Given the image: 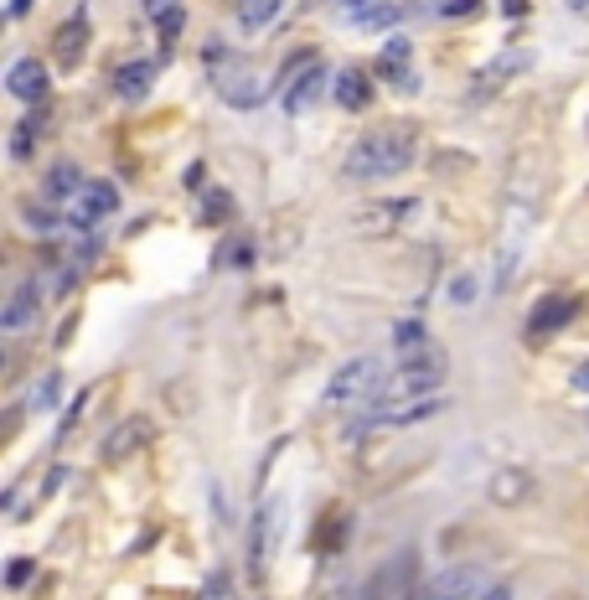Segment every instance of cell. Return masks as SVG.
<instances>
[{
    "label": "cell",
    "mask_w": 589,
    "mask_h": 600,
    "mask_svg": "<svg viewBox=\"0 0 589 600\" xmlns=\"http://www.w3.org/2000/svg\"><path fill=\"white\" fill-rule=\"evenodd\" d=\"M414 554H398L367 580V600H414Z\"/></svg>",
    "instance_id": "cell-7"
},
{
    "label": "cell",
    "mask_w": 589,
    "mask_h": 600,
    "mask_svg": "<svg viewBox=\"0 0 589 600\" xmlns=\"http://www.w3.org/2000/svg\"><path fill=\"white\" fill-rule=\"evenodd\" d=\"M279 6H285V0H238V21L248 32H259V26H269L279 16Z\"/></svg>",
    "instance_id": "cell-19"
},
{
    "label": "cell",
    "mask_w": 589,
    "mask_h": 600,
    "mask_svg": "<svg viewBox=\"0 0 589 600\" xmlns=\"http://www.w3.org/2000/svg\"><path fill=\"white\" fill-rule=\"evenodd\" d=\"M57 394H62V378H57V373L37 378V388H31V409H52V404H57Z\"/></svg>",
    "instance_id": "cell-24"
},
{
    "label": "cell",
    "mask_w": 589,
    "mask_h": 600,
    "mask_svg": "<svg viewBox=\"0 0 589 600\" xmlns=\"http://www.w3.org/2000/svg\"><path fill=\"white\" fill-rule=\"evenodd\" d=\"M88 47V16H68L57 26V37H52V57H57V68H78V57Z\"/></svg>",
    "instance_id": "cell-11"
},
{
    "label": "cell",
    "mask_w": 589,
    "mask_h": 600,
    "mask_svg": "<svg viewBox=\"0 0 589 600\" xmlns=\"http://www.w3.org/2000/svg\"><path fill=\"white\" fill-rule=\"evenodd\" d=\"M414 130L409 125H383V130H367L357 145H352V156H347V176L352 182H378V176H393L414 161Z\"/></svg>",
    "instance_id": "cell-1"
},
{
    "label": "cell",
    "mask_w": 589,
    "mask_h": 600,
    "mask_svg": "<svg viewBox=\"0 0 589 600\" xmlns=\"http://www.w3.org/2000/svg\"><path fill=\"white\" fill-rule=\"evenodd\" d=\"M336 104L352 109V114L367 109V104H372V78H367L362 68H341V73H336Z\"/></svg>",
    "instance_id": "cell-14"
},
{
    "label": "cell",
    "mask_w": 589,
    "mask_h": 600,
    "mask_svg": "<svg viewBox=\"0 0 589 600\" xmlns=\"http://www.w3.org/2000/svg\"><path fill=\"white\" fill-rule=\"evenodd\" d=\"M476 6H481V0H450V11H445V16H471Z\"/></svg>",
    "instance_id": "cell-30"
},
{
    "label": "cell",
    "mask_w": 589,
    "mask_h": 600,
    "mask_svg": "<svg viewBox=\"0 0 589 600\" xmlns=\"http://www.w3.org/2000/svg\"><path fill=\"white\" fill-rule=\"evenodd\" d=\"M31 140H37V119H21V125H16V140H11V150H16V156H26V150H31Z\"/></svg>",
    "instance_id": "cell-26"
},
{
    "label": "cell",
    "mask_w": 589,
    "mask_h": 600,
    "mask_svg": "<svg viewBox=\"0 0 589 600\" xmlns=\"http://www.w3.org/2000/svg\"><path fill=\"white\" fill-rule=\"evenodd\" d=\"M347 6H367V0H347Z\"/></svg>",
    "instance_id": "cell-37"
},
{
    "label": "cell",
    "mask_w": 589,
    "mask_h": 600,
    "mask_svg": "<svg viewBox=\"0 0 589 600\" xmlns=\"http://www.w3.org/2000/svg\"><path fill=\"white\" fill-rule=\"evenodd\" d=\"M78 187H83V176H78L73 166H52V176H47V192H52V197H62V202H68Z\"/></svg>",
    "instance_id": "cell-23"
},
{
    "label": "cell",
    "mask_w": 589,
    "mask_h": 600,
    "mask_svg": "<svg viewBox=\"0 0 589 600\" xmlns=\"http://www.w3.org/2000/svg\"><path fill=\"white\" fill-rule=\"evenodd\" d=\"M202 218H207V223H228V218H233V197H228V192H207Z\"/></svg>",
    "instance_id": "cell-25"
},
{
    "label": "cell",
    "mask_w": 589,
    "mask_h": 600,
    "mask_svg": "<svg viewBox=\"0 0 589 600\" xmlns=\"http://www.w3.org/2000/svg\"><path fill=\"white\" fill-rule=\"evenodd\" d=\"M481 600H512V590H507V585H491V590H486Z\"/></svg>",
    "instance_id": "cell-34"
},
{
    "label": "cell",
    "mask_w": 589,
    "mask_h": 600,
    "mask_svg": "<svg viewBox=\"0 0 589 600\" xmlns=\"http://www.w3.org/2000/svg\"><path fill=\"white\" fill-rule=\"evenodd\" d=\"M393 347H398V357H409V363H414V357H424V352H429L424 321H419V316H414V321H398V326H393Z\"/></svg>",
    "instance_id": "cell-17"
},
{
    "label": "cell",
    "mask_w": 589,
    "mask_h": 600,
    "mask_svg": "<svg viewBox=\"0 0 589 600\" xmlns=\"http://www.w3.org/2000/svg\"><path fill=\"white\" fill-rule=\"evenodd\" d=\"M579 316V300L574 295H548V300H538V311L527 316V337H548V332H558V326H569Z\"/></svg>",
    "instance_id": "cell-9"
},
{
    "label": "cell",
    "mask_w": 589,
    "mask_h": 600,
    "mask_svg": "<svg viewBox=\"0 0 589 600\" xmlns=\"http://www.w3.org/2000/svg\"><path fill=\"white\" fill-rule=\"evenodd\" d=\"M217 264H223V269H243V264H254V238H248V233L223 238V244H217Z\"/></svg>",
    "instance_id": "cell-18"
},
{
    "label": "cell",
    "mask_w": 589,
    "mask_h": 600,
    "mask_svg": "<svg viewBox=\"0 0 589 600\" xmlns=\"http://www.w3.org/2000/svg\"><path fill=\"white\" fill-rule=\"evenodd\" d=\"M31 569H37V564H31V559H16V564L6 569V585H11V590H21V585L31 580Z\"/></svg>",
    "instance_id": "cell-27"
},
{
    "label": "cell",
    "mask_w": 589,
    "mask_h": 600,
    "mask_svg": "<svg viewBox=\"0 0 589 600\" xmlns=\"http://www.w3.org/2000/svg\"><path fill=\"white\" fill-rule=\"evenodd\" d=\"M486 590H491V585H486L481 569L460 564V569H445L440 580H429L424 590H414V600H476V595H486Z\"/></svg>",
    "instance_id": "cell-6"
},
{
    "label": "cell",
    "mask_w": 589,
    "mask_h": 600,
    "mask_svg": "<svg viewBox=\"0 0 589 600\" xmlns=\"http://www.w3.org/2000/svg\"><path fill=\"white\" fill-rule=\"evenodd\" d=\"M26 11H31V0H11V11H6V16H11V21H21Z\"/></svg>",
    "instance_id": "cell-33"
},
{
    "label": "cell",
    "mask_w": 589,
    "mask_h": 600,
    "mask_svg": "<svg viewBox=\"0 0 589 600\" xmlns=\"http://www.w3.org/2000/svg\"><path fill=\"white\" fill-rule=\"evenodd\" d=\"M471 295H476V280H471V275L450 280V300H460V306H471Z\"/></svg>",
    "instance_id": "cell-28"
},
{
    "label": "cell",
    "mask_w": 589,
    "mask_h": 600,
    "mask_svg": "<svg viewBox=\"0 0 589 600\" xmlns=\"http://www.w3.org/2000/svg\"><path fill=\"white\" fill-rule=\"evenodd\" d=\"M321 600H352V590L347 585H331V590H321Z\"/></svg>",
    "instance_id": "cell-32"
},
{
    "label": "cell",
    "mask_w": 589,
    "mask_h": 600,
    "mask_svg": "<svg viewBox=\"0 0 589 600\" xmlns=\"http://www.w3.org/2000/svg\"><path fill=\"white\" fill-rule=\"evenodd\" d=\"M378 73H383L393 88H403V94H414V88H419V73H414V47H409V42H388V47H383Z\"/></svg>",
    "instance_id": "cell-13"
},
{
    "label": "cell",
    "mask_w": 589,
    "mask_h": 600,
    "mask_svg": "<svg viewBox=\"0 0 589 600\" xmlns=\"http://www.w3.org/2000/svg\"><path fill=\"white\" fill-rule=\"evenodd\" d=\"M527 11V0H507V16H522Z\"/></svg>",
    "instance_id": "cell-35"
},
{
    "label": "cell",
    "mask_w": 589,
    "mask_h": 600,
    "mask_svg": "<svg viewBox=\"0 0 589 600\" xmlns=\"http://www.w3.org/2000/svg\"><path fill=\"white\" fill-rule=\"evenodd\" d=\"M321 94H326V68L316 57H300V63L285 68V78H279V104H285V114H305L310 104H321Z\"/></svg>",
    "instance_id": "cell-4"
},
{
    "label": "cell",
    "mask_w": 589,
    "mask_h": 600,
    "mask_svg": "<svg viewBox=\"0 0 589 600\" xmlns=\"http://www.w3.org/2000/svg\"><path fill=\"white\" fill-rule=\"evenodd\" d=\"M491 497L502 502V507H522L527 497H533V476H527V471H517V466L496 471V476H491Z\"/></svg>",
    "instance_id": "cell-15"
},
{
    "label": "cell",
    "mask_w": 589,
    "mask_h": 600,
    "mask_svg": "<svg viewBox=\"0 0 589 600\" xmlns=\"http://www.w3.org/2000/svg\"><path fill=\"white\" fill-rule=\"evenodd\" d=\"M367 394H383V363L378 357H352L326 383V404H357Z\"/></svg>",
    "instance_id": "cell-3"
},
{
    "label": "cell",
    "mask_w": 589,
    "mask_h": 600,
    "mask_svg": "<svg viewBox=\"0 0 589 600\" xmlns=\"http://www.w3.org/2000/svg\"><path fill=\"white\" fill-rule=\"evenodd\" d=\"M37 306H42V300H37V280H21L16 290H11V300H6V311H0V332H26V326H31V316H37Z\"/></svg>",
    "instance_id": "cell-12"
},
{
    "label": "cell",
    "mask_w": 589,
    "mask_h": 600,
    "mask_svg": "<svg viewBox=\"0 0 589 600\" xmlns=\"http://www.w3.org/2000/svg\"><path fill=\"white\" fill-rule=\"evenodd\" d=\"M114 207H119V192L109 182H83L68 202H62V218H68L73 228H93V223H104Z\"/></svg>",
    "instance_id": "cell-5"
},
{
    "label": "cell",
    "mask_w": 589,
    "mask_h": 600,
    "mask_svg": "<svg viewBox=\"0 0 589 600\" xmlns=\"http://www.w3.org/2000/svg\"><path fill=\"white\" fill-rule=\"evenodd\" d=\"M145 11H150L155 21H166V16L176 11V0H145Z\"/></svg>",
    "instance_id": "cell-29"
},
{
    "label": "cell",
    "mask_w": 589,
    "mask_h": 600,
    "mask_svg": "<svg viewBox=\"0 0 589 600\" xmlns=\"http://www.w3.org/2000/svg\"><path fill=\"white\" fill-rule=\"evenodd\" d=\"M574 388H579V394H589V357H584V363L574 368Z\"/></svg>",
    "instance_id": "cell-31"
},
{
    "label": "cell",
    "mask_w": 589,
    "mask_h": 600,
    "mask_svg": "<svg viewBox=\"0 0 589 600\" xmlns=\"http://www.w3.org/2000/svg\"><path fill=\"white\" fill-rule=\"evenodd\" d=\"M517 68H527V52H512L507 63H491V68H486V73L476 78V99H486V88H491V83H507V78H512Z\"/></svg>",
    "instance_id": "cell-22"
},
{
    "label": "cell",
    "mask_w": 589,
    "mask_h": 600,
    "mask_svg": "<svg viewBox=\"0 0 589 600\" xmlns=\"http://www.w3.org/2000/svg\"><path fill=\"white\" fill-rule=\"evenodd\" d=\"M274 523H279V502H259L254 523H248V569H254V580H264V569H269V554H274Z\"/></svg>",
    "instance_id": "cell-8"
},
{
    "label": "cell",
    "mask_w": 589,
    "mask_h": 600,
    "mask_svg": "<svg viewBox=\"0 0 589 600\" xmlns=\"http://www.w3.org/2000/svg\"><path fill=\"white\" fill-rule=\"evenodd\" d=\"M150 83H155V63H124L114 73V94L119 99H140V94H150Z\"/></svg>",
    "instance_id": "cell-16"
},
{
    "label": "cell",
    "mask_w": 589,
    "mask_h": 600,
    "mask_svg": "<svg viewBox=\"0 0 589 600\" xmlns=\"http://www.w3.org/2000/svg\"><path fill=\"white\" fill-rule=\"evenodd\" d=\"M569 6H574V11H584V6H589V0H569Z\"/></svg>",
    "instance_id": "cell-36"
},
{
    "label": "cell",
    "mask_w": 589,
    "mask_h": 600,
    "mask_svg": "<svg viewBox=\"0 0 589 600\" xmlns=\"http://www.w3.org/2000/svg\"><path fill=\"white\" fill-rule=\"evenodd\" d=\"M440 388H445V357L440 352H424L414 357L409 368H403L393 383H383V394L388 404H414V399H440Z\"/></svg>",
    "instance_id": "cell-2"
},
{
    "label": "cell",
    "mask_w": 589,
    "mask_h": 600,
    "mask_svg": "<svg viewBox=\"0 0 589 600\" xmlns=\"http://www.w3.org/2000/svg\"><path fill=\"white\" fill-rule=\"evenodd\" d=\"M145 440V419H130V430H114L109 445H104V461H119V456H130V450Z\"/></svg>",
    "instance_id": "cell-21"
},
{
    "label": "cell",
    "mask_w": 589,
    "mask_h": 600,
    "mask_svg": "<svg viewBox=\"0 0 589 600\" xmlns=\"http://www.w3.org/2000/svg\"><path fill=\"white\" fill-rule=\"evenodd\" d=\"M403 11L398 6H383V0H378V6H372V0H367V6L352 16V26H357V32H383V26H393Z\"/></svg>",
    "instance_id": "cell-20"
},
{
    "label": "cell",
    "mask_w": 589,
    "mask_h": 600,
    "mask_svg": "<svg viewBox=\"0 0 589 600\" xmlns=\"http://www.w3.org/2000/svg\"><path fill=\"white\" fill-rule=\"evenodd\" d=\"M6 88L21 99V104H37L47 94V68H42V57H16L11 73H6Z\"/></svg>",
    "instance_id": "cell-10"
}]
</instances>
